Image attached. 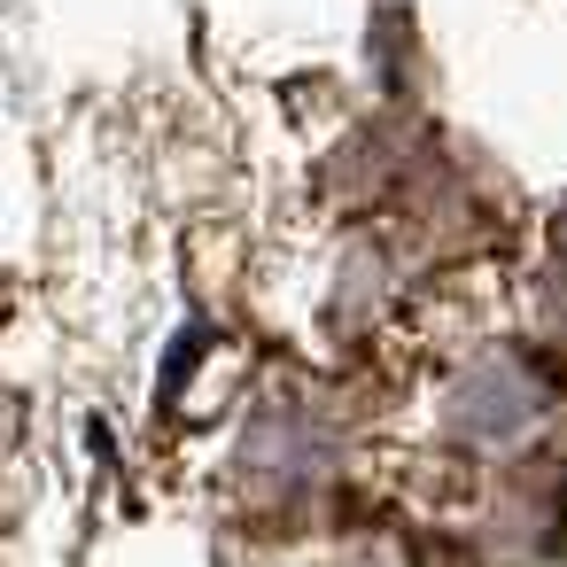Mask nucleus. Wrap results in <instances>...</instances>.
Instances as JSON below:
<instances>
[]
</instances>
